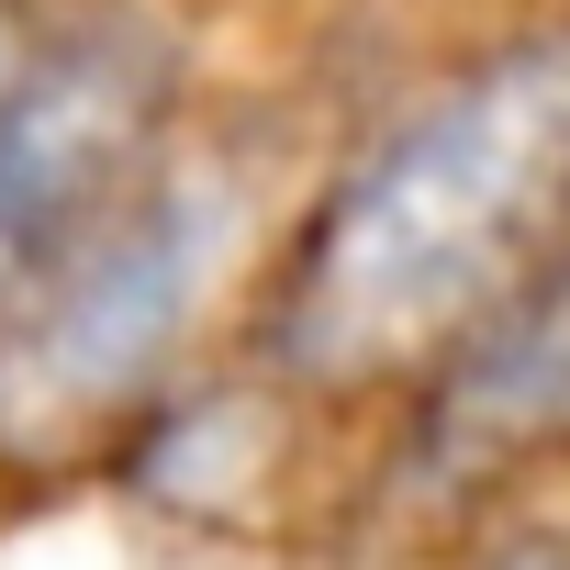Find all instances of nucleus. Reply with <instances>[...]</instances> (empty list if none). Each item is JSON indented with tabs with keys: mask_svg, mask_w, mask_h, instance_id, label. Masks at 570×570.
I'll return each mask as SVG.
<instances>
[{
	"mask_svg": "<svg viewBox=\"0 0 570 570\" xmlns=\"http://www.w3.org/2000/svg\"><path fill=\"white\" fill-rule=\"evenodd\" d=\"M559 470H570V224L459 347H436L392 392L381 514L414 537H481L492 514H525Z\"/></svg>",
	"mask_w": 570,
	"mask_h": 570,
	"instance_id": "20e7f679",
	"label": "nucleus"
},
{
	"mask_svg": "<svg viewBox=\"0 0 570 570\" xmlns=\"http://www.w3.org/2000/svg\"><path fill=\"white\" fill-rule=\"evenodd\" d=\"M570 224V12L481 35L292 213L246 370L279 403H381L459 347Z\"/></svg>",
	"mask_w": 570,
	"mask_h": 570,
	"instance_id": "f257e3e1",
	"label": "nucleus"
},
{
	"mask_svg": "<svg viewBox=\"0 0 570 570\" xmlns=\"http://www.w3.org/2000/svg\"><path fill=\"white\" fill-rule=\"evenodd\" d=\"M448 570H570V514H492L481 537H459Z\"/></svg>",
	"mask_w": 570,
	"mask_h": 570,
	"instance_id": "39448f33",
	"label": "nucleus"
},
{
	"mask_svg": "<svg viewBox=\"0 0 570 570\" xmlns=\"http://www.w3.org/2000/svg\"><path fill=\"white\" fill-rule=\"evenodd\" d=\"M190 46L146 0H90L68 23H35L0 68V314L179 157Z\"/></svg>",
	"mask_w": 570,
	"mask_h": 570,
	"instance_id": "7ed1b4c3",
	"label": "nucleus"
},
{
	"mask_svg": "<svg viewBox=\"0 0 570 570\" xmlns=\"http://www.w3.org/2000/svg\"><path fill=\"white\" fill-rule=\"evenodd\" d=\"M246 246V179L224 157H168L124 190L35 292L0 314V470L101 459L190 358Z\"/></svg>",
	"mask_w": 570,
	"mask_h": 570,
	"instance_id": "f03ea898",
	"label": "nucleus"
}]
</instances>
